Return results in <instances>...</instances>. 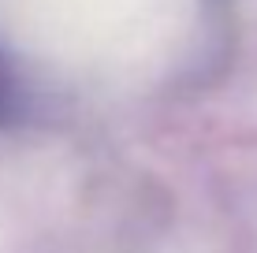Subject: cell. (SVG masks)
Listing matches in <instances>:
<instances>
[{
  "instance_id": "1",
  "label": "cell",
  "mask_w": 257,
  "mask_h": 253,
  "mask_svg": "<svg viewBox=\"0 0 257 253\" xmlns=\"http://www.w3.org/2000/svg\"><path fill=\"white\" fill-rule=\"evenodd\" d=\"M23 112V78L15 71L12 56L0 49V130H8Z\"/></svg>"
}]
</instances>
